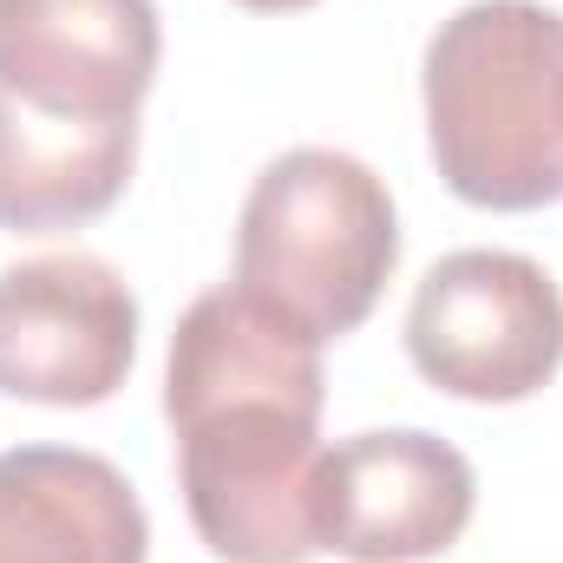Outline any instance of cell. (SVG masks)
<instances>
[{
	"mask_svg": "<svg viewBox=\"0 0 563 563\" xmlns=\"http://www.w3.org/2000/svg\"><path fill=\"white\" fill-rule=\"evenodd\" d=\"M321 341L250 288L184 308L164 361V420L197 538L223 563L321 558Z\"/></svg>",
	"mask_w": 563,
	"mask_h": 563,
	"instance_id": "6da1fadb",
	"label": "cell"
},
{
	"mask_svg": "<svg viewBox=\"0 0 563 563\" xmlns=\"http://www.w3.org/2000/svg\"><path fill=\"white\" fill-rule=\"evenodd\" d=\"M426 144L472 210L563 203V13L544 0H465L426 40Z\"/></svg>",
	"mask_w": 563,
	"mask_h": 563,
	"instance_id": "7a4b0ae2",
	"label": "cell"
},
{
	"mask_svg": "<svg viewBox=\"0 0 563 563\" xmlns=\"http://www.w3.org/2000/svg\"><path fill=\"white\" fill-rule=\"evenodd\" d=\"M394 269L400 210L380 170L334 144H295L256 170L236 217V288L328 347L374 314Z\"/></svg>",
	"mask_w": 563,
	"mask_h": 563,
	"instance_id": "3957f363",
	"label": "cell"
},
{
	"mask_svg": "<svg viewBox=\"0 0 563 563\" xmlns=\"http://www.w3.org/2000/svg\"><path fill=\"white\" fill-rule=\"evenodd\" d=\"M407 354L452 400L518 407L563 367V288L518 250H452L413 288Z\"/></svg>",
	"mask_w": 563,
	"mask_h": 563,
	"instance_id": "277c9868",
	"label": "cell"
},
{
	"mask_svg": "<svg viewBox=\"0 0 563 563\" xmlns=\"http://www.w3.org/2000/svg\"><path fill=\"white\" fill-rule=\"evenodd\" d=\"M139 295L106 256L53 250L0 269V394L99 407L132 380Z\"/></svg>",
	"mask_w": 563,
	"mask_h": 563,
	"instance_id": "5b68a950",
	"label": "cell"
},
{
	"mask_svg": "<svg viewBox=\"0 0 563 563\" xmlns=\"http://www.w3.org/2000/svg\"><path fill=\"white\" fill-rule=\"evenodd\" d=\"M472 511H478L472 459L426 426L354 432L334 452H321L314 531L321 551L347 563L445 558L465 538Z\"/></svg>",
	"mask_w": 563,
	"mask_h": 563,
	"instance_id": "8992f818",
	"label": "cell"
},
{
	"mask_svg": "<svg viewBox=\"0 0 563 563\" xmlns=\"http://www.w3.org/2000/svg\"><path fill=\"white\" fill-rule=\"evenodd\" d=\"M164 26L151 0H0V92L66 125H139Z\"/></svg>",
	"mask_w": 563,
	"mask_h": 563,
	"instance_id": "52a82bcc",
	"label": "cell"
},
{
	"mask_svg": "<svg viewBox=\"0 0 563 563\" xmlns=\"http://www.w3.org/2000/svg\"><path fill=\"white\" fill-rule=\"evenodd\" d=\"M151 518L132 478L79 445L0 452V563H144Z\"/></svg>",
	"mask_w": 563,
	"mask_h": 563,
	"instance_id": "ba28073f",
	"label": "cell"
},
{
	"mask_svg": "<svg viewBox=\"0 0 563 563\" xmlns=\"http://www.w3.org/2000/svg\"><path fill=\"white\" fill-rule=\"evenodd\" d=\"M139 164V125H66L0 92V230L53 236L106 217Z\"/></svg>",
	"mask_w": 563,
	"mask_h": 563,
	"instance_id": "9c48e42d",
	"label": "cell"
},
{
	"mask_svg": "<svg viewBox=\"0 0 563 563\" xmlns=\"http://www.w3.org/2000/svg\"><path fill=\"white\" fill-rule=\"evenodd\" d=\"M236 7H250V13H301L314 0H236Z\"/></svg>",
	"mask_w": 563,
	"mask_h": 563,
	"instance_id": "30bf717a",
	"label": "cell"
}]
</instances>
